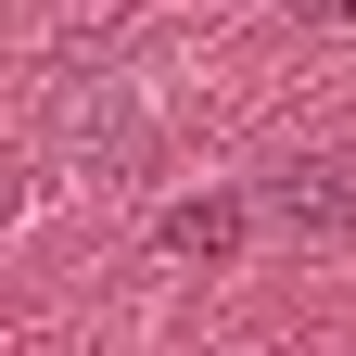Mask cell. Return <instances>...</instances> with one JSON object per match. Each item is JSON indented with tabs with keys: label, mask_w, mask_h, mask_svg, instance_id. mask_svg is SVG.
<instances>
[{
	"label": "cell",
	"mask_w": 356,
	"mask_h": 356,
	"mask_svg": "<svg viewBox=\"0 0 356 356\" xmlns=\"http://www.w3.org/2000/svg\"><path fill=\"white\" fill-rule=\"evenodd\" d=\"M267 216H280L293 242H343L356 229V153H293L267 178Z\"/></svg>",
	"instance_id": "6da1fadb"
},
{
	"label": "cell",
	"mask_w": 356,
	"mask_h": 356,
	"mask_svg": "<svg viewBox=\"0 0 356 356\" xmlns=\"http://www.w3.org/2000/svg\"><path fill=\"white\" fill-rule=\"evenodd\" d=\"M229 242H242V204H165V254H204L216 267Z\"/></svg>",
	"instance_id": "7a4b0ae2"
},
{
	"label": "cell",
	"mask_w": 356,
	"mask_h": 356,
	"mask_svg": "<svg viewBox=\"0 0 356 356\" xmlns=\"http://www.w3.org/2000/svg\"><path fill=\"white\" fill-rule=\"evenodd\" d=\"M293 13H318V26H356V0H293Z\"/></svg>",
	"instance_id": "3957f363"
}]
</instances>
